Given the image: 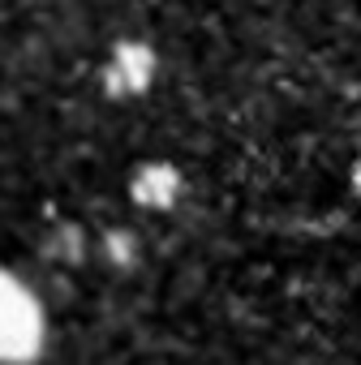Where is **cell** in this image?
<instances>
[{
    "mask_svg": "<svg viewBox=\"0 0 361 365\" xmlns=\"http://www.w3.org/2000/svg\"><path fill=\"white\" fill-rule=\"evenodd\" d=\"M44 344V314L39 301L0 271V365H26Z\"/></svg>",
    "mask_w": 361,
    "mask_h": 365,
    "instance_id": "6da1fadb",
    "label": "cell"
},
{
    "mask_svg": "<svg viewBox=\"0 0 361 365\" xmlns=\"http://www.w3.org/2000/svg\"><path fill=\"white\" fill-rule=\"evenodd\" d=\"M352 176H357V190H361V155H357V172Z\"/></svg>",
    "mask_w": 361,
    "mask_h": 365,
    "instance_id": "7a4b0ae2",
    "label": "cell"
}]
</instances>
